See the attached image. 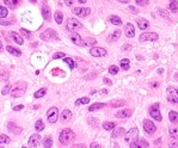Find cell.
<instances>
[{
    "label": "cell",
    "instance_id": "obj_1",
    "mask_svg": "<svg viewBox=\"0 0 178 148\" xmlns=\"http://www.w3.org/2000/svg\"><path fill=\"white\" fill-rule=\"evenodd\" d=\"M74 133L71 130V129H68V128H66V129H62L61 131H60V135H59V140H60V142L62 143V144H68V143H71L73 140H74Z\"/></svg>",
    "mask_w": 178,
    "mask_h": 148
},
{
    "label": "cell",
    "instance_id": "obj_2",
    "mask_svg": "<svg viewBox=\"0 0 178 148\" xmlns=\"http://www.w3.org/2000/svg\"><path fill=\"white\" fill-rule=\"evenodd\" d=\"M25 90H26V84L24 81H18L15 84V86L11 91V96L13 98H19L25 93Z\"/></svg>",
    "mask_w": 178,
    "mask_h": 148
},
{
    "label": "cell",
    "instance_id": "obj_3",
    "mask_svg": "<svg viewBox=\"0 0 178 148\" xmlns=\"http://www.w3.org/2000/svg\"><path fill=\"white\" fill-rule=\"evenodd\" d=\"M40 37H41V40L47 41V42H51V41H57V40H59L56 31H54L53 29H47V30H44V31L40 35Z\"/></svg>",
    "mask_w": 178,
    "mask_h": 148
},
{
    "label": "cell",
    "instance_id": "obj_4",
    "mask_svg": "<svg viewBox=\"0 0 178 148\" xmlns=\"http://www.w3.org/2000/svg\"><path fill=\"white\" fill-rule=\"evenodd\" d=\"M139 140V129L138 128H132L126 135H124V141L129 144L136 142Z\"/></svg>",
    "mask_w": 178,
    "mask_h": 148
},
{
    "label": "cell",
    "instance_id": "obj_5",
    "mask_svg": "<svg viewBox=\"0 0 178 148\" xmlns=\"http://www.w3.org/2000/svg\"><path fill=\"white\" fill-rule=\"evenodd\" d=\"M167 100L174 105H178V90L170 86L167 89Z\"/></svg>",
    "mask_w": 178,
    "mask_h": 148
},
{
    "label": "cell",
    "instance_id": "obj_6",
    "mask_svg": "<svg viewBox=\"0 0 178 148\" xmlns=\"http://www.w3.org/2000/svg\"><path fill=\"white\" fill-rule=\"evenodd\" d=\"M149 115L151 117H153L155 121H161L163 117H161V114H160V110H159V104H153L151 108H149Z\"/></svg>",
    "mask_w": 178,
    "mask_h": 148
},
{
    "label": "cell",
    "instance_id": "obj_7",
    "mask_svg": "<svg viewBox=\"0 0 178 148\" xmlns=\"http://www.w3.org/2000/svg\"><path fill=\"white\" fill-rule=\"evenodd\" d=\"M47 117H48V122L49 123H55L57 121V117H59V111H57V108H50L47 112Z\"/></svg>",
    "mask_w": 178,
    "mask_h": 148
},
{
    "label": "cell",
    "instance_id": "obj_8",
    "mask_svg": "<svg viewBox=\"0 0 178 148\" xmlns=\"http://www.w3.org/2000/svg\"><path fill=\"white\" fill-rule=\"evenodd\" d=\"M143 129H145V131H146L147 134L153 135V134L155 133V130H157V127H155V124H154L152 121L145 119V121H143Z\"/></svg>",
    "mask_w": 178,
    "mask_h": 148
},
{
    "label": "cell",
    "instance_id": "obj_9",
    "mask_svg": "<svg viewBox=\"0 0 178 148\" xmlns=\"http://www.w3.org/2000/svg\"><path fill=\"white\" fill-rule=\"evenodd\" d=\"M78 28H81L80 22L76 21V19H74V18H69L68 22H67V24H66V30L67 31H74Z\"/></svg>",
    "mask_w": 178,
    "mask_h": 148
},
{
    "label": "cell",
    "instance_id": "obj_10",
    "mask_svg": "<svg viewBox=\"0 0 178 148\" xmlns=\"http://www.w3.org/2000/svg\"><path fill=\"white\" fill-rule=\"evenodd\" d=\"M159 38V35L155 34V32H143L141 36H140V41L141 42H146V41H157Z\"/></svg>",
    "mask_w": 178,
    "mask_h": 148
},
{
    "label": "cell",
    "instance_id": "obj_11",
    "mask_svg": "<svg viewBox=\"0 0 178 148\" xmlns=\"http://www.w3.org/2000/svg\"><path fill=\"white\" fill-rule=\"evenodd\" d=\"M90 54L95 57H102L107 55V50L104 48H99V47H92L90 50Z\"/></svg>",
    "mask_w": 178,
    "mask_h": 148
},
{
    "label": "cell",
    "instance_id": "obj_12",
    "mask_svg": "<svg viewBox=\"0 0 178 148\" xmlns=\"http://www.w3.org/2000/svg\"><path fill=\"white\" fill-rule=\"evenodd\" d=\"M40 141H41V135H38V134H34V135L30 136V140H29V142H28V146L31 147V148L38 147Z\"/></svg>",
    "mask_w": 178,
    "mask_h": 148
},
{
    "label": "cell",
    "instance_id": "obj_13",
    "mask_svg": "<svg viewBox=\"0 0 178 148\" xmlns=\"http://www.w3.org/2000/svg\"><path fill=\"white\" fill-rule=\"evenodd\" d=\"M90 13H91V9H88V7H85V9L75 7L74 9V15H76L78 17H86Z\"/></svg>",
    "mask_w": 178,
    "mask_h": 148
},
{
    "label": "cell",
    "instance_id": "obj_14",
    "mask_svg": "<svg viewBox=\"0 0 178 148\" xmlns=\"http://www.w3.org/2000/svg\"><path fill=\"white\" fill-rule=\"evenodd\" d=\"M124 31H126V36H127L128 38H133V37L135 36V29H134V25H133L132 23L126 24Z\"/></svg>",
    "mask_w": 178,
    "mask_h": 148
},
{
    "label": "cell",
    "instance_id": "obj_15",
    "mask_svg": "<svg viewBox=\"0 0 178 148\" xmlns=\"http://www.w3.org/2000/svg\"><path fill=\"white\" fill-rule=\"evenodd\" d=\"M42 16L46 21H50L51 19V11H50V7L48 5H43L42 6Z\"/></svg>",
    "mask_w": 178,
    "mask_h": 148
},
{
    "label": "cell",
    "instance_id": "obj_16",
    "mask_svg": "<svg viewBox=\"0 0 178 148\" xmlns=\"http://www.w3.org/2000/svg\"><path fill=\"white\" fill-rule=\"evenodd\" d=\"M132 112H133V111H132L130 109H123V110L116 112V117H117V118H128V117H130Z\"/></svg>",
    "mask_w": 178,
    "mask_h": 148
},
{
    "label": "cell",
    "instance_id": "obj_17",
    "mask_svg": "<svg viewBox=\"0 0 178 148\" xmlns=\"http://www.w3.org/2000/svg\"><path fill=\"white\" fill-rule=\"evenodd\" d=\"M136 23H138L139 29H140V30H142V31L147 30V29H148V26H149V23H148L145 18H139V19L136 21Z\"/></svg>",
    "mask_w": 178,
    "mask_h": 148
},
{
    "label": "cell",
    "instance_id": "obj_18",
    "mask_svg": "<svg viewBox=\"0 0 178 148\" xmlns=\"http://www.w3.org/2000/svg\"><path fill=\"white\" fill-rule=\"evenodd\" d=\"M21 1H22V0H4L5 5H6L7 7L12 9V10L17 9V7H18V5L21 4Z\"/></svg>",
    "mask_w": 178,
    "mask_h": 148
},
{
    "label": "cell",
    "instance_id": "obj_19",
    "mask_svg": "<svg viewBox=\"0 0 178 148\" xmlns=\"http://www.w3.org/2000/svg\"><path fill=\"white\" fill-rule=\"evenodd\" d=\"M71 40H72V42L75 44V45H82L84 44V42H82V40H81V37H80V35L79 34H76V32H73L72 34V36H71Z\"/></svg>",
    "mask_w": 178,
    "mask_h": 148
},
{
    "label": "cell",
    "instance_id": "obj_20",
    "mask_svg": "<svg viewBox=\"0 0 178 148\" xmlns=\"http://www.w3.org/2000/svg\"><path fill=\"white\" fill-rule=\"evenodd\" d=\"M71 118H72V112H71L69 110H63L62 114H61V116H60L61 122H62V123H66V122L71 121Z\"/></svg>",
    "mask_w": 178,
    "mask_h": 148
},
{
    "label": "cell",
    "instance_id": "obj_21",
    "mask_svg": "<svg viewBox=\"0 0 178 148\" xmlns=\"http://www.w3.org/2000/svg\"><path fill=\"white\" fill-rule=\"evenodd\" d=\"M124 133H126V130H124V128H122V127H115V129H114V131H113V137L114 138H117V137H121V136H124Z\"/></svg>",
    "mask_w": 178,
    "mask_h": 148
},
{
    "label": "cell",
    "instance_id": "obj_22",
    "mask_svg": "<svg viewBox=\"0 0 178 148\" xmlns=\"http://www.w3.org/2000/svg\"><path fill=\"white\" fill-rule=\"evenodd\" d=\"M10 36L12 37V40H13V42H16L17 44H19V45H22L23 43H24V41H23V37H21L18 34H16L15 31H11L10 32Z\"/></svg>",
    "mask_w": 178,
    "mask_h": 148
},
{
    "label": "cell",
    "instance_id": "obj_23",
    "mask_svg": "<svg viewBox=\"0 0 178 148\" xmlns=\"http://www.w3.org/2000/svg\"><path fill=\"white\" fill-rule=\"evenodd\" d=\"M136 147H149V144L145 140H138L136 142H134V143L130 144V148H136Z\"/></svg>",
    "mask_w": 178,
    "mask_h": 148
},
{
    "label": "cell",
    "instance_id": "obj_24",
    "mask_svg": "<svg viewBox=\"0 0 178 148\" xmlns=\"http://www.w3.org/2000/svg\"><path fill=\"white\" fill-rule=\"evenodd\" d=\"M108 21H109L111 24H114V25H122V24H123L122 19L118 18L117 16H110V17L108 18Z\"/></svg>",
    "mask_w": 178,
    "mask_h": 148
},
{
    "label": "cell",
    "instance_id": "obj_25",
    "mask_svg": "<svg viewBox=\"0 0 178 148\" xmlns=\"http://www.w3.org/2000/svg\"><path fill=\"white\" fill-rule=\"evenodd\" d=\"M170 1V5H168V9L171 12H177L178 11V0H168Z\"/></svg>",
    "mask_w": 178,
    "mask_h": 148
},
{
    "label": "cell",
    "instance_id": "obj_26",
    "mask_svg": "<svg viewBox=\"0 0 178 148\" xmlns=\"http://www.w3.org/2000/svg\"><path fill=\"white\" fill-rule=\"evenodd\" d=\"M168 119L174 123V124H178V112L176 111H170L168 112Z\"/></svg>",
    "mask_w": 178,
    "mask_h": 148
},
{
    "label": "cell",
    "instance_id": "obj_27",
    "mask_svg": "<svg viewBox=\"0 0 178 148\" xmlns=\"http://www.w3.org/2000/svg\"><path fill=\"white\" fill-rule=\"evenodd\" d=\"M168 134L173 140H178V127H171L168 129Z\"/></svg>",
    "mask_w": 178,
    "mask_h": 148
},
{
    "label": "cell",
    "instance_id": "obj_28",
    "mask_svg": "<svg viewBox=\"0 0 178 148\" xmlns=\"http://www.w3.org/2000/svg\"><path fill=\"white\" fill-rule=\"evenodd\" d=\"M105 106V104L104 103H95V104H92L90 108H88V111H97V110H101V109H103Z\"/></svg>",
    "mask_w": 178,
    "mask_h": 148
},
{
    "label": "cell",
    "instance_id": "obj_29",
    "mask_svg": "<svg viewBox=\"0 0 178 148\" xmlns=\"http://www.w3.org/2000/svg\"><path fill=\"white\" fill-rule=\"evenodd\" d=\"M6 50H7L10 54L15 55V56H21V55H22V51H21L19 49H16V48H13V47H11V45H7V47H6Z\"/></svg>",
    "mask_w": 178,
    "mask_h": 148
},
{
    "label": "cell",
    "instance_id": "obj_30",
    "mask_svg": "<svg viewBox=\"0 0 178 148\" xmlns=\"http://www.w3.org/2000/svg\"><path fill=\"white\" fill-rule=\"evenodd\" d=\"M120 64H121V68H122L123 70H128V69H129V66H130V60H129V59L120 60Z\"/></svg>",
    "mask_w": 178,
    "mask_h": 148
},
{
    "label": "cell",
    "instance_id": "obj_31",
    "mask_svg": "<svg viewBox=\"0 0 178 148\" xmlns=\"http://www.w3.org/2000/svg\"><path fill=\"white\" fill-rule=\"evenodd\" d=\"M120 37H121V30H115L114 34L108 40H109V42H115V41H118Z\"/></svg>",
    "mask_w": 178,
    "mask_h": 148
},
{
    "label": "cell",
    "instance_id": "obj_32",
    "mask_svg": "<svg viewBox=\"0 0 178 148\" xmlns=\"http://www.w3.org/2000/svg\"><path fill=\"white\" fill-rule=\"evenodd\" d=\"M97 44V41L95 40V38H91V37H88V38H86L85 40V42H84V45H86V47H95Z\"/></svg>",
    "mask_w": 178,
    "mask_h": 148
},
{
    "label": "cell",
    "instance_id": "obj_33",
    "mask_svg": "<svg viewBox=\"0 0 178 148\" xmlns=\"http://www.w3.org/2000/svg\"><path fill=\"white\" fill-rule=\"evenodd\" d=\"M115 127H116V124H115L114 122H104V123H103V128H104L105 130H108V131L114 130Z\"/></svg>",
    "mask_w": 178,
    "mask_h": 148
},
{
    "label": "cell",
    "instance_id": "obj_34",
    "mask_svg": "<svg viewBox=\"0 0 178 148\" xmlns=\"http://www.w3.org/2000/svg\"><path fill=\"white\" fill-rule=\"evenodd\" d=\"M88 103H90V98H88V97H82V98H79L76 102H75V106H79L80 104H88Z\"/></svg>",
    "mask_w": 178,
    "mask_h": 148
},
{
    "label": "cell",
    "instance_id": "obj_35",
    "mask_svg": "<svg viewBox=\"0 0 178 148\" xmlns=\"http://www.w3.org/2000/svg\"><path fill=\"white\" fill-rule=\"evenodd\" d=\"M63 59H65L63 61H65V62L69 66V68H71V69H74V68H75V62H74V60H73V59H71V57H63Z\"/></svg>",
    "mask_w": 178,
    "mask_h": 148
},
{
    "label": "cell",
    "instance_id": "obj_36",
    "mask_svg": "<svg viewBox=\"0 0 178 148\" xmlns=\"http://www.w3.org/2000/svg\"><path fill=\"white\" fill-rule=\"evenodd\" d=\"M51 146H53V140H51L50 136H48L47 138L43 140V147L44 148H50Z\"/></svg>",
    "mask_w": 178,
    "mask_h": 148
},
{
    "label": "cell",
    "instance_id": "obj_37",
    "mask_svg": "<svg viewBox=\"0 0 178 148\" xmlns=\"http://www.w3.org/2000/svg\"><path fill=\"white\" fill-rule=\"evenodd\" d=\"M54 18H55V22H56L57 24H61L62 21H63V15H62L61 12H55Z\"/></svg>",
    "mask_w": 178,
    "mask_h": 148
},
{
    "label": "cell",
    "instance_id": "obj_38",
    "mask_svg": "<svg viewBox=\"0 0 178 148\" xmlns=\"http://www.w3.org/2000/svg\"><path fill=\"white\" fill-rule=\"evenodd\" d=\"M47 93V89H40L37 92H35V98H42V97H44V95Z\"/></svg>",
    "mask_w": 178,
    "mask_h": 148
},
{
    "label": "cell",
    "instance_id": "obj_39",
    "mask_svg": "<svg viewBox=\"0 0 178 148\" xmlns=\"http://www.w3.org/2000/svg\"><path fill=\"white\" fill-rule=\"evenodd\" d=\"M9 16V10L4 6H0V18H6Z\"/></svg>",
    "mask_w": 178,
    "mask_h": 148
},
{
    "label": "cell",
    "instance_id": "obj_40",
    "mask_svg": "<svg viewBox=\"0 0 178 148\" xmlns=\"http://www.w3.org/2000/svg\"><path fill=\"white\" fill-rule=\"evenodd\" d=\"M35 129H36L37 131H42V130L44 129V124H43L42 119H38V121L35 123Z\"/></svg>",
    "mask_w": 178,
    "mask_h": 148
},
{
    "label": "cell",
    "instance_id": "obj_41",
    "mask_svg": "<svg viewBox=\"0 0 178 148\" xmlns=\"http://www.w3.org/2000/svg\"><path fill=\"white\" fill-rule=\"evenodd\" d=\"M10 142H11V140H10V137H9V136H6V135H4V134L0 135V143L9 144Z\"/></svg>",
    "mask_w": 178,
    "mask_h": 148
},
{
    "label": "cell",
    "instance_id": "obj_42",
    "mask_svg": "<svg viewBox=\"0 0 178 148\" xmlns=\"http://www.w3.org/2000/svg\"><path fill=\"white\" fill-rule=\"evenodd\" d=\"M118 72H120V68H118L117 66L113 64V66H110V67H109V73H110V74H113V75H115V74H117Z\"/></svg>",
    "mask_w": 178,
    "mask_h": 148
},
{
    "label": "cell",
    "instance_id": "obj_43",
    "mask_svg": "<svg viewBox=\"0 0 178 148\" xmlns=\"http://www.w3.org/2000/svg\"><path fill=\"white\" fill-rule=\"evenodd\" d=\"M124 104V102L123 100H114V102H111L110 103V105L113 106V108H118V106H121V105H123Z\"/></svg>",
    "mask_w": 178,
    "mask_h": 148
},
{
    "label": "cell",
    "instance_id": "obj_44",
    "mask_svg": "<svg viewBox=\"0 0 178 148\" xmlns=\"http://www.w3.org/2000/svg\"><path fill=\"white\" fill-rule=\"evenodd\" d=\"M66 55H65V53H61V51H57V53H55L54 55H53V59L54 60H57V59H63Z\"/></svg>",
    "mask_w": 178,
    "mask_h": 148
},
{
    "label": "cell",
    "instance_id": "obj_45",
    "mask_svg": "<svg viewBox=\"0 0 178 148\" xmlns=\"http://www.w3.org/2000/svg\"><path fill=\"white\" fill-rule=\"evenodd\" d=\"M10 89H11V86L7 84L5 87H4V90L1 91V93H3V96H5V95H9L10 93Z\"/></svg>",
    "mask_w": 178,
    "mask_h": 148
},
{
    "label": "cell",
    "instance_id": "obj_46",
    "mask_svg": "<svg viewBox=\"0 0 178 148\" xmlns=\"http://www.w3.org/2000/svg\"><path fill=\"white\" fill-rule=\"evenodd\" d=\"M148 3V0H136V4L140 6H146Z\"/></svg>",
    "mask_w": 178,
    "mask_h": 148
},
{
    "label": "cell",
    "instance_id": "obj_47",
    "mask_svg": "<svg viewBox=\"0 0 178 148\" xmlns=\"http://www.w3.org/2000/svg\"><path fill=\"white\" fill-rule=\"evenodd\" d=\"M128 11H129V12H132L133 15H136V13L139 12V11H138V9H135L134 6H129V7H128Z\"/></svg>",
    "mask_w": 178,
    "mask_h": 148
},
{
    "label": "cell",
    "instance_id": "obj_48",
    "mask_svg": "<svg viewBox=\"0 0 178 148\" xmlns=\"http://www.w3.org/2000/svg\"><path fill=\"white\" fill-rule=\"evenodd\" d=\"M21 34L24 35V36H26V37H30V32L28 30H25V29H21Z\"/></svg>",
    "mask_w": 178,
    "mask_h": 148
},
{
    "label": "cell",
    "instance_id": "obj_49",
    "mask_svg": "<svg viewBox=\"0 0 178 148\" xmlns=\"http://www.w3.org/2000/svg\"><path fill=\"white\" fill-rule=\"evenodd\" d=\"M88 123H90V124H93V127H95V128L98 125V122H97L95 118H92V119L90 118V119H88Z\"/></svg>",
    "mask_w": 178,
    "mask_h": 148
},
{
    "label": "cell",
    "instance_id": "obj_50",
    "mask_svg": "<svg viewBox=\"0 0 178 148\" xmlns=\"http://www.w3.org/2000/svg\"><path fill=\"white\" fill-rule=\"evenodd\" d=\"M23 108H24V106H23V105L21 104V105H16V106L13 108V110H15V111H21V110H22Z\"/></svg>",
    "mask_w": 178,
    "mask_h": 148
},
{
    "label": "cell",
    "instance_id": "obj_51",
    "mask_svg": "<svg viewBox=\"0 0 178 148\" xmlns=\"http://www.w3.org/2000/svg\"><path fill=\"white\" fill-rule=\"evenodd\" d=\"M73 3H74V0H65V4H66L67 6H72Z\"/></svg>",
    "mask_w": 178,
    "mask_h": 148
},
{
    "label": "cell",
    "instance_id": "obj_52",
    "mask_svg": "<svg viewBox=\"0 0 178 148\" xmlns=\"http://www.w3.org/2000/svg\"><path fill=\"white\" fill-rule=\"evenodd\" d=\"M168 147H178V141H177V142H176V141H171Z\"/></svg>",
    "mask_w": 178,
    "mask_h": 148
},
{
    "label": "cell",
    "instance_id": "obj_53",
    "mask_svg": "<svg viewBox=\"0 0 178 148\" xmlns=\"http://www.w3.org/2000/svg\"><path fill=\"white\" fill-rule=\"evenodd\" d=\"M7 125H9V127H7V128H9V130H11V131H13V127H16V125H15L13 123H9Z\"/></svg>",
    "mask_w": 178,
    "mask_h": 148
},
{
    "label": "cell",
    "instance_id": "obj_54",
    "mask_svg": "<svg viewBox=\"0 0 178 148\" xmlns=\"http://www.w3.org/2000/svg\"><path fill=\"white\" fill-rule=\"evenodd\" d=\"M91 148H98V147H101L98 143H96V142H93V143H91V146H90Z\"/></svg>",
    "mask_w": 178,
    "mask_h": 148
},
{
    "label": "cell",
    "instance_id": "obj_55",
    "mask_svg": "<svg viewBox=\"0 0 178 148\" xmlns=\"http://www.w3.org/2000/svg\"><path fill=\"white\" fill-rule=\"evenodd\" d=\"M117 1H120L122 4H128V3H130V0H117Z\"/></svg>",
    "mask_w": 178,
    "mask_h": 148
},
{
    "label": "cell",
    "instance_id": "obj_56",
    "mask_svg": "<svg viewBox=\"0 0 178 148\" xmlns=\"http://www.w3.org/2000/svg\"><path fill=\"white\" fill-rule=\"evenodd\" d=\"M104 83H105V84H108V85H109V84H111V81H110L108 78H104Z\"/></svg>",
    "mask_w": 178,
    "mask_h": 148
},
{
    "label": "cell",
    "instance_id": "obj_57",
    "mask_svg": "<svg viewBox=\"0 0 178 148\" xmlns=\"http://www.w3.org/2000/svg\"><path fill=\"white\" fill-rule=\"evenodd\" d=\"M173 79H174V80H176V81L178 83V73H176V74H174V77H173Z\"/></svg>",
    "mask_w": 178,
    "mask_h": 148
},
{
    "label": "cell",
    "instance_id": "obj_58",
    "mask_svg": "<svg viewBox=\"0 0 178 148\" xmlns=\"http://www.w3.org/2000/svg\"><path fill=\"white\" fill-rule=\"evenodd\" d=\"M0 24H7V25H9V24H11V23H10V22H3V21H0Z\"/></svg>",
    "mask_w": 178,
    "mask_h": 148
},
{
    "label": "cell",
    "instance_id": "obj_59",
    "mask_svg": "<svg viewBox=\"0 0 178 148\" xmlns=\"http://www.w3.org/2000/svg\"><path fill=\"white\" fill-rule=\"evenodd\" d=\"M78 1H79L80 4H84V3H86V0H78Z\"/></svg>",
    "mask_w": 178,
    "mask_h": 148
},
{
    "label": "cell",
    "instance_id": "obj_60",
    "mask_svg": "<svg viewBox=\"0 0 178 148\" xmlns=\"http://www.w3.org/2000/svg\"><path fill=\"white\" fill-rule=\"evenodd\" d=\"M1 49H3V43H1V41H0V51H1Z\"/></svg>",
    "mask_w": 178,
    "mask_h": 148
},
{
    "label": "cell",
    "instance_id": "obj_61",
    "mask_svg": "<svg viewBox=\"0 0 178 148\" xmlns=\"http://www.w3.org/2000/svg\"><path fill=\"white\" fill-rule=\"evenodd\" d=\"M30 1H32V3H36V1H37V0H30Z\"/></svg>",
    "mask_w": 178,
    "mask_h": 148
}]
</instances>
